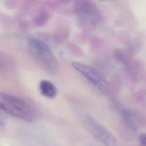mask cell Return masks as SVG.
<instances>
[{
    "mask_svg": "<svg viewBox=\"0 0 146 146\" xmlns=\"http://www.w3.org/2000/svg\"><path fill=\"white\" fill-rule=\"evenodd\" d=\"M49 17V13L46 11L44 9L40 10L34 18V25L37 26H42L47 23Z\"/></svg>",
    "mask_w": 146,
    "mask_h": 146,
    "instance_id": "8",
    "label": "cell"
},
{
    "mask_svg": "<svg viewBox=\"0 0 146 146\" xmlns=\"http://www.w3.org/2000/svg\"><path fill=\"white\" fill-rule=\"evenodd\" d=\"M39 89L41 94L49 99L54 98L58 94V90L56 86L48 80H42L40 82Z\"/></svg>",
    "mask_w": 146,
    "mask_h": 146,
    "instance_id": "7",
    "label": "cell"
},
{
    "mask_svg": "<svg viewBox=\"0 0 146 146\" xmlns=\"http://www.w3.org/2000/svg\"><path fill=\"white\" fill-rule=\"evenodd\" d=\"M28 47L31 54L46 69H55L57 65L55 57L45 42L37 38H31L28 41Z\"/></svg>",
    "mask_w": 146,
    "mask_h": 146,
    "instance_id": "2",
    "label": "cell"
},
{
    "mask_svg": "<svg viewBox=\"0 0 146 146\" xmlns=\"http://www.w3.org/2000/svg\"><path fill=\"white\" fill-rule=\"evenodd\" d=\"M117 108L128 126L133 130L137 129L138 124L134 114L126 108L120 104H118Z\"/></svg>",
    "mask_w": 146,
    "mask_h": 146,
    "instance_id": "6",
    "label": "cell"
},
{
    "mask_svg": "<svg viewBox=\"0 0 146 146\" xmlns=\"http://www.w3.org/2000/svg\"><path fill=\"white\" fill-rule=\"evenodd\" d=\"M84 122L89 132L103 146H117V139L112 133L92 116L86 115Z\"/></svg>",
    "mask_w": 146,
    "mask_h": 146,
    "instance_id": "3",
    "label": "cell"
},
{
    "mask_svg": "<svg viewBox=\"0 0 146 146\" xmlns=\"http://www.w3.org/2000/svg\"><path fill=\"white\" fill-rule=\"evenodd\" d=\"M73 7L74 13L81 24H93L98 21L100 16L99 11L92 1H77Z\"/></svg>",
    "mask_w": 146,
    "mask_h": 146,
    "instance_id": "5",
    "label": "cell"
},
{
    "mask_svg": "<svg viewBox=\"0 0 146 146\" xmlns=\"http://www.w3.org/2000/svg\"><path fill=\"white\" fill-rule=\"evenodd\" d=\"M72 66L89 82L104 94L108 91V84L105 78L96 69L80 62H74Z\"/></svg>",
    "mask_w": 146,
    "mask_h": 146,
    "instance_id": "4",
    "label": "cell"
},
{
    "mask_svg": "<svg viewBox=\"0 0 146 146\" xmlns=\"http://www.w3.org/2000/svg\"><path fill=\"white\" fill-rule=\"evenodd\" d=\"M140 146H146V133L141 134L139 137Z\"/></svg>",
    "mask_w": 146,
    "mask_h": 146,
    "instance_id": "9",
    "label": "cell"
},
{
    "mask_svg": "<svg viewBox=\"0 0 146 146\" xmlns=\"http://www.w3.org/2000/svg\"><path fill=\"white\" fill-rule=\"evenodd\" d=\"M0 108L7 114L25 122H34L37 118L33 107L23 100L7 93L0 94Z\"/></svg>",
    "mask_w": 146,
    "mask_h": 146,
    "instance_id": "1",
    "label": "cell"
}]
</instances>
